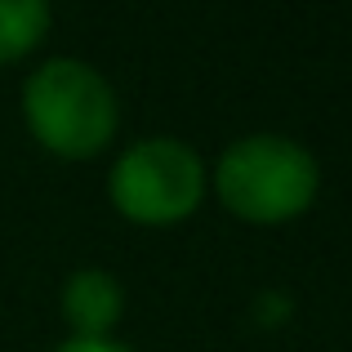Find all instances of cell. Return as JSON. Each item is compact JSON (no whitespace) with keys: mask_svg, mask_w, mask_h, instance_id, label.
Returning a JSON list of instances; mask_svg holds the SVG:
<instances>
[{"mask_svg":"<svg viewBox=\"0 0 352 352\" xmlns=\"http://www.w3.org/2000/svg\"><path fill=\"white\" fill-rule=\"evenodd\" d=\"M18 112L45 156L67 165L98 161L120 138V94L98 63L80 54L41 58L23 76Z\"/></svg>","mask_w":352,"mask_h":352,"instance_id":"6da1fadb","label":"cell"},{"mask_svg":"<svg viewBox=\"0 0 352 352\" xmlns=\"http://www.w3.org/2000/svg\"><path fill=\"white\" fill-rule=\"evenodd\" d=\"M210 197L245 228H290L321 201V161L276 129L236 134L210 161Z\"/></svg>","mask_w":352,"mask_h":352,"instance_id":"7a4b0ae2","label":"cell"},{"mask_svg":"<svg viewBox=\"0 0 352 352\" xmlns=\"http://www.w3.org/2000/svg\"><path fill=\"white\" fill-rule=\"evenodd\" d=\"M210 197V165L179 134H138L107 165V206L120 223L170 232L201 214Z\"/></svg>","mask_w":352,"mask_h":352,"instance_id":"3957f363","label":"cell"},{"mask_svg":"<svg viewBox=\"0 0 352 352\" xmlns=\"http://www.w3.org/2000/svg\"><path fill=\"white\" fill-rule=\"evenodd\" d=\"M129 294L112 267H76L58 285V312L67 321V339H116L125 321Z\"/></svg>","mask_w":352,"mask_h":352,"instance_id":"277c9868","label":"cell"},{"mask_svg":"<svg viewBox=\"0 0 352 352\" xmlns=\"http://www.w3.org/2000/svg\"><path fill=\"white\" fill-rule=\"evenodd\" d=\"M54 32V9L45 0H0V67L27 63Z\"/></svg>","mask_w":352,"mask_h":352,"instance_id":"5b68a950","label":"cell"},{"mask_svg":"<svg viewBox=\"0 0 352 352\" xmlns=\"http://www.w3.org/2000/svg\"><path fill=\"white\" fill-rule=\"evenodd\" d=\"M294 312H299V303H294V294L285 290V285H263V290H254V299H250V321H254V330H263V335L285 330L294 321Z\"/></svg>","mask_w":352,"mask_h":352,"instance_id":"8992f818","label":"cell"},{"mask_svg":"<svg viewBox=\"0 0 352 352\" xmlns=\"http://www.w3.org/2000/svg\"><path fill=\"white\" fill-rule=\"evenodd\" d=\"M50 352H138L120 339H58Z\"/></svg>","mask_w":352,"mask_h":352,"instance_id":"52a82bcc","label":"cell"}]
</instances>
